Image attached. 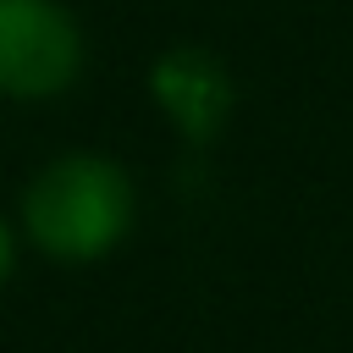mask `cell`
<instances>
[{
  "mask_svg": "<svg viewBox=\"0 0 353 353\" xmlns=\"http://www.w3.org/2000/svg\"><path fill=\"white\" fill-rule=\"evenodd\" d=\"M138 193L121 160L72 149L44 160L22 188V237L55 265H99L132 232Z\"/></svg>",
  "mask_w": 353,
  "mask_h": 353,
  "instance_id": "obj_1",
  "label": "cell"
},
{
  "mask_svg": "<svg viewBox=\"0 0 353 353\" xmlns=\"http://www.w3.org/2000/svg\"><path fill=\"white\" fill-rule=\"evenodd\" d=\"M88 44L61 0H0V94L22 105L61 99L83 77Z\"/></svg>",
  "mask_w": 353,
  "mask_h": 353,
  "instance_id": "obj_2",
  "label": "cell"
},
{
  "mask_svg": "<svg viewBox=\"0 0 353 353\" xmlns=\"http://www.w3.org/2000/svg\"><path fill=\"white\" fill-rule=\"evenodd\" d=\"M149 99L188 143H215L237 110V83L215 50L165 44L149 61Z\"/></svg>",
  "mask_w": 353,
  "mask_h": 353,
  "instance_id": "obj_3",
  "label": "cell"
},
{
  "mask_svg": "<svg viewBox=\"0 0 353 353\" xmlns=\"http://www.w3.org/2000/svg\"><path fill=\"white\" fill-rule=\"evenodd\" d=\"M17 276V226L0 215V287Z\"/></svg>",
  "mask_w": 353,
  "mask_h": 353,
  "instance_id": "obj_4",
  "label": "cell"
}]
</instances>
